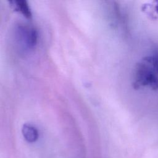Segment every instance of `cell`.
Here are the masks:
<instances>
[{"label":"cell","mask_w":158,"mask_h":158,"mask_svg":"<svg viewBox=\"0 0 158 158\" xmlns=\"http://www.w3.org/2000/svg\"><path fill=\"white\" fill-rule=\"evenodd\" d=\"M15 6L17 7V9L23 14L27 18H30L31 16V13L30 9L28 5V3L25 1H17L15 2Z\"/></svg>","instance_id":"4"},{"label":"cell","mask_w":158,"mask_h":158,"mask_svg":"<svg viewBox=\"0 0 158 158\" xmlns=\"http://www.w3.org/2000/svg\"><path fill=\"white\" fill-rule=\"evenodd\" d=\"M22 134L25 139L29 143L35 142L38 138V132L36 128L30 125H24L23 126Z\"/></svg>","instance_id":"3"},{"label":"cell","mask_w":158,"mask_h":158,"mask_svg":"<svg viewBox=\"0 0 158 158\" xmlns=\"http://www.w3.org/2000/svg\"><path fill=\"white\" fill-rule=\"evenodd\" d=\"M134 79L135 88L149 86L153 89H158V77L153 69L146 64L139 63L136 66Z\"/></svg>","instance_id":"1"},{"label":"cell","mask_w":158,"mask_h":158,"mask_svg":"<svg viewBox=\"0 0 158 158\" xmlns=\"http://www.w3.org/2000/svg\"><path fill=\"white\" fill-rule=\"evenodd\" d=\"M20 35L22 40L28 48L34 47L37 42L38 33L32 27H23L20 29Z\"/></svg>","instance_id":"2"},{"label":"cell","mask_w":158,"mask_h":158,"mask_svg":"<svg viewBox=\"0 0 158 158\" xmlns=\"http://www.w3.org/2000/svg\"><path fill=\"white\" fill-rule=\"evenodd\" d=\"M149 62L152 64L154 70H156V72L158 73V54H156L153 57V59H149Z\"/></svg>","instance_id":"5"}]
</instances>
